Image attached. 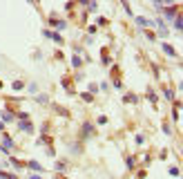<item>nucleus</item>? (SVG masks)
I'll return each instance as SVG.
<instances>
[{
	"instance_id": "1",
	"label": "nucleus",
	"mask_w": 183,
	"mask_h": 179,
	"mask_svg": "<svg viewBox=\"0 0 183 179\" xmlns=\"http://www.w3.org/2000/svg\"><path fill=\"white\" fill-rule=\"evenodd\" d=\"M27 166H29L31 170H40V166H38V163H36V161H29V163H27Z\"/></svg>"
},
{
	"instance_id": "2",
	"label": "nucleus",
	"mask_w": 183,
	"mask_h": 179,
	"mask_svg": "<svg viewBox=\"0 0 183 179\" xmlns=\"http://www.w3.org/2000/svg\"><path fill=\"white\" fill-rule=\"evenodd\" d=\"M163 49H165V52H168V54H170V56H174V49H172V47H170V45H163Z\"/></svg>"
},
{
	"instance_id": "3",
	"label": "nucleus",
	"mask_w": 183,
	"mask_h": 179,
	"mask_svg": "<svg viewBox=\"0 0 183 179\" xmlns=\"http://www.w3.org/2000/svg\"><path fill=\"white\" fill-rule=\"evenodd\" d=\"M31 179H40V177H38V175H36V177H31Z\"/></svg>"
}]
</instances>
